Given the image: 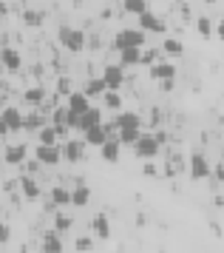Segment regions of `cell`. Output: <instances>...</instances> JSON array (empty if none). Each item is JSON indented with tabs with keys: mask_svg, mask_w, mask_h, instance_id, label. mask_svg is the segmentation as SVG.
<instances>
[{
	"mask_svg": "<svg viewBox=\"0 0 224 253\" xmlns=\"http://www.w3.org/2000/svg\"><path fill=\"white\" fill-rule=\"evenodd\" d=\"M102 100H105V105H108L111 111H119V108H122V97H119V91H113V88H108V91L102 94Z\"/></svg>",
	"mask_w": 224,
	"mask_h": 253,
	"instance_id": "obj_28",
	"label": "cell"
},
{
	"mask_svg": "<svg viewBox=\"0 0 224 253\" xmlns=\"http://www.w3.org/2000/svg\"><path fill=\"white\" fill-rule=\"evenodd\" d=\"M102 80L108 83V88L119 91V85L125 83V66H119V63H108V66L102 69Z\"/></svg>",
	"mask_w": 224,
	"mask_h": 253,
	"instance_id": "obj_5",
	"label": "cell"
},
{
	"mask_svg": "<svg viewBox=\"0 0 224 253\" xmlns=\"http://www.w3.org/2000/svg\"><path fill=\"white\" fill-rule=\"evenodd\" d=\"M57 94H71V83L66 80V77H60V80H57Z\"/></svg>",
	"mask_w": 224,
	"mask_h": 253,
	"instance_id": "obj_37",
	"label": "cell"
},
{
	"mask_svg": "<svg viewBox=\"0 0 224 253\" xmlns=\"http://www.w3.org/2000/svg\"><path fill=\"white\" fill-rule=\"evenodd\" d=\"M159 148H162V142H159L156 134H142V137L134 142V154L139 160H156Z\"/></svg>",
	"mask_w": 224,
	"mask_h": 253,
	"instance_id": "obj_2",
	"label": "cell"
},
{
	"mask_svg": "<svg viewBox=\"0 0 224 253\" xmlns=\"http://www.w3.org/2000/svg\"><path fill=\"white\" fill-rule=\"evenodd\" d=\"M82 91L88 94V97H102V94L108 91V83L102 80V77H91L88 83H85V88Z\"/></svg>",
	"mask_w": 224,
	"mask_h": 253,
	"instance_id": "obj_23",
	"label": "cell"
},
{
	"mask_svg": "<svg viewBox=\"0 0 224 253\" xmlns=\"http://www.w3.org/2000/svg\"><path fill=\"white\" fill-rule=\"evenodd\" d=\"M66 120H68V105L51 111V126H66Z\"/></svg>",
	"mask_w": 224,
	"mask_h": 253,
	"instance_id": "obj_32",
	"label": "cell"
},
{
	"mask_svg": "<svg viewBox=\"0 0 224 253\" xmlns=\"http://www.w3.org/2000/svg\"><path fill=\"white\" fill-rule=\"evenodd\" d=\"M159 57H162L159 48H142V66H153V63H159Z\"/></svg>",
	"mask_w": 224,
	"mask_h": 253,
	"instance_id": "obj_31",
	"label": "cell"
},
{
	"mask_svg": "<svg viewBox=\"0 0 224 253\" xmlns=\"http://www.w3.org/2000/svg\"><path fill=\"white\" fill-rule=\"evenodd\" d=\"M11 128L6 126V120H3V117H0V137H6V134H9Z\"/></svg>",
	"mask_w": 224,
	"mask_h": 253,
	"instance_id": "obj_41",
	"label": "cell"
},
{
	"mask_svg": "<svg viewBox=\"0 0 224 253\" xmlns=\"http://www.w3.org/2000/svg\"><path fill=\"white\" fill-rule=\"evenodd\" d=\"M51 202H54L57 208L71 205V191H68L66 185H57V188H51Z\"/></svg>",
	"mask_w": 224,
	"mask_h": 253,
	"instance_id": "obj_24",
	"label": "cell"
},
{
	"mask_svg": "<svg viewBox=\"0 0 224 253\" xmlns=\"http://www.w3.org/2000/svg\"><path fill=\"white\" fill-rule=\"evenodd\" d=\"M162 51H165V54H173V57H176V54H182V43L170 37V40H165V43H162Z\"/></svg>",
	"mask_w": 224,
	"mask_h": 253,
	"instance_id": "obj_34",
	"label": "cell"
},
{
	"mask_svg": "<svg viewBox=\"0 0 224 253\" xmlns=\"http://www.w3.org/2000/svg\"><path fill=\"white\" fill-rule=\"evenodd\" d=\"M91 199V188L88 185H77L74 191H71V205L74 208H85Z\"/></svg>",
	"mask_w": 224,
	"mask_h": 253,
	"instance_id": "obj_22",
	"label": "cell"
},
{
	"mask_svg": "<svg viewBox=\"0 0 224 253\" xmlns=\"http://www.w3.org/2000/svg\"><path fill=\"white\" fill-rule=\"evenodd\" d=\"M176 77V66L173 63H153L150 66V80H159V83H168V80H173Z\"/></svg>",
	"mask_w": 224,
	"mask_h": 253,
	"instance_id": "obj_9",
	"label": "cell"
},
{
	"mask_svg": "<svg viewBox=\"0 0 224 253\" xmlns=\"http://www.w3.org/2000/svg\"><path fill=\"white\" fill-rule=\"evenodd\" d=\"M82 134H85V142H88V145H94V148H100V145H105V142H108V131H105V126H94V128H88V131H82Z\"/></svg>",
	"mask_w": 224,
	"mask_h": 253,
	"instance_id": "obj_11",
	"label": "cell"
},
{
	"mask_svg": "<svg viewBox=\"0 0 224 253\" xmlns=\"http://www.w3.org/2000/svg\"><path fill=\"white\" fill-rule=\"evenodd\" d=\"M68 228H71V219H68L66 213H57L54 216V230L57 233H63V230H68Z\"/></svg>",
	"mask_w": 224,
	"mask_h": 253,
	"instance_id": "obj_35",
	"label": "cell"
},
{
	"mask_svg": "<svg viewBox=\"0 0 224 253\" xmlns=\"http://www.w3.org/2000/svg\"><path fill=\"white\" fill-rule=\"evenodd\" d=\"M122 9L128 14H136L139 17V14L148 12V0H122Z\"/></svg>",
	"mask_w": 224,
	"mask_h": 253,
	"instance_id": "obj_27",
	"label": "cell"
},
{
	"mask_svg": "<svg viewBox=\"0 0 224 253\" xmlns=\"http://www.w3.org/2000/svg\"><path fill=\"white\" fill-rule=\"evenodd\" d=\"M196 32H199L202 37H210L216 32L213 20H210V17H199V20H196Z\"/></svg>",
	"mask_w": 224,
	"mask_h": 253,
	"instance_id": "obj_29",
	"label": "cell"
},
{
	"mask_svg": "<svg viewBox=\"0 0 224 253\" xmlns=\"http://www.w3.org/2000/svg\"><path fill=\"white\" fill-rule=\"evenodd\" d=\"M37 139H40V145H57V139H60L57 126H43L37 131Z\"/></svg>",
	"mask_w": 224,
	"mask_h": 253,
	"instance_id": "obj_25",
	"label": "cell"
},
{
	"mask_svg": "<svg viewBox=\"0 0 224 253\" xmlns=\"http://www.w3.org/2000/svg\"><path fill=\"white\" fill-rule=\"evenodd\" d=\"M74 248H77V251H79V253H88V251H91V248H94V242H91V239H88V236H79V239H77V242H74Z\"/></svg>",
	"mask_w": 224,
	"mask_h": 253,
	"instance_id": "obj_36",
	"label": "cell"
},
{
	"mask_svg": "<svg viewBox=\"0 0 224 253\" xmlns=\"http://www.w3.org/2000/svg\"><path fill=\"white\" fill-rule=\"evenodd\" d=\"M37 160L40 165H57V162L63 160V148L60 145H37Z\"/></svg>",
	"mask_w": 224,
	"mask_h": 253,
	"instance_id": "obj_6",
	"label": "cell"
},
{
	"mask_svg": "<svg viewBox=\"0 0 224 253\" xmlns=\"http://www.w3.org/2000/svg\"><path fill=\"white\" fill-rule=\"evenodd\" d=\"M40 248H43V253H63V239H60V233H57V230H45Z\"/></svg>",
	"mask_w": 224,
	"mask_h": 253,
	"instance_id": "obj_12",
	"label": "cell"
},
{
	"mask_svg": "<svg viewBox=\"0 0 224 253\" xmlns=\"http://www.w3.org/2000/svg\"><path fill=\"white\" fill-rule=\"evenodd\" d=\"M0 63H3V69H9V71H20V54H17V48L3 46L0 48Z\"/></svg>",
	"mask_w": 224,
	"mask_h": 253,
	"instance_id": "obj_13",
	"label": "cell"
},
{
	"mask_svg": "<svg viewBox=\"0 0 224 253\" xmlns=\"http://www.w3.org/2000/svg\"><path fill=\"white\" fill-rule=\"evenodd\" d=\"M23 97H26V100H29L32 105H40V103L45 100V91L40 88V85H32V88H29V91L23 94Z\"/></svg>",
	"mask_w": 224,
	"mask_h": 253,
	"instance_id": "obj_30",
	"label": "cell"
},
{
	"mask_svg": "<svg viewBox=\"0 0 224 253\" xmlns=\"http://www.w3.org/2000/svg\"><path fill=\"white\" fill-rule=\"evenodd\" d=\"M216 35H219V40L224 43V20H219V23H216Z\"/></svg>",
	"mask_w": 224,
	"mask_h": 253,
	"instance_id": "obj_39",
	"label": "cell"
},
{
	"mask_svg": "<svg viewBox=\"0 0 224 253\" xmlns=\"http://www.w3.org/2000/svg\"><path fill=\"white\" fill-rule=\"evenodd\" d=\"M222 162H224V151H222Z\"/></svg>",
	"mask_w": 224,
	"mask_h": 253,
	"instance_id": "obj_43",
	"label": "cell"
},
{
	"mask_svg": "<svg viewBox=\"0 0 224 253\" xmlns=\"http://www.w3.org/2000/svg\"><path fill=\"white\" fill-rule=\"evenodd\" d=\"M119 66L131 69V66H142V48L134 46V48H122L119 51Z\"/></svg>",
	"mask_w": 224,
	"mask_h": 253,
	"instance_id": "obj_15",
	"label": "cell"
},
{
	"mask_svg": "<svg viewBox=\"0 0 224 253\" xmlns=\"http://www.w3.org/2000/svg\"><path fill=\"white\" fill-rule=\"evenodd\" d=\"M142 137V128H119V142H122V145H131V148H134V142L136 139Z\"/></svg>",
	"mask_w": 224,
	"mask_h": 253,
	"instance_id": "obj_26",
	"label": "cell"
},
{
	"mask_svg": "<svg viewBox=\"0 0 224 253\" xmlns=\"http://www.w3.org/2000/svg\"><path fill=\"white\" fill-rule=\"evenodd\" d=\"M9 239H11V228L6 222H0V245H6Z\"/></svg>",
	"mask_w": 224,
	"mask_h": 253,
	"instance_id": "obj_38",
	"label": "cell"
},
{
	"mask_svg": "<svg viewBox=\"0 0 224 253\" xmlns=\"http://www.w3.org/2000/svg\"><path fill=\"white\" fill-rule=\"evenodd\" d=\"M20 191H23V196L26 199H40V185H37V179H32V176H23L20 179Z\"/></svg>",
	"mask_w": 224,
	"mask_h": 253,
	"instance_id": "obj_21",
	"label": "cell"
},
{
	"mask_svg": "<svg viewBox=\"0 0 224 253\" xmlns=\"http://www.w3.org/2000/svg\"><path fill=\"white\" fill-rule=\"evenodd\" d=\"M94 126H102V111L91 105L85 114H79V131H88V128H94Z\"/></svg>",
	"mask_w": 224,
	"mask_h": 253,
	"instance_id": "obj_16",
	"label": "cell"
},
{
	"mask_svg": "<svg viewBox=\"0 0 224 253\" xmlns=\"http://www.w3.org/2000/svg\"><path fill=\"white\" fill-rule=\"evenodd\" d=\"M26 126H29V128H34V126H40V117H29V120H26Z\"/></svg>",
	"mask_w": 224,
	"mask_h": 253,
	"instance_id": "obj_42",
	"label": "cell"
},
{
	"mask_svg": "<svg viewBox=\"0 0 224 253\" xmlns=\"http://www.w3.org/2000/svg\"><path fill=\"white\" fill-rule=\"evenodd\" d=\"M26 154H29V151H26V145H9V148H6V154H3V160L9 162V165H23V162H26Z\"/></svg>",
	"mask_w": 224,
	"mask_h": 253,
	"instance_id": "obj_19",
	"label": "cell"
},
{
	"mask_svg": "<svg viewBox=\"0 0 224 253\" xmlns=\"http://www.w3.org/2000/svg\"><path fill=\"white\" fill-rule=\"evenodd\" d=\"M57 37H60V43H63V48H68V51H82L85 48V35L79 32V29H71V26H60V32H57Z\"/></svg>",
	"mask_w": 224,
	"mask_h": 253,
	"instance_id": "obj_3",
	"label": "cell"
},
{
	"mask_svg": "<svg viewBox=\"0 0 224 253\" xmlns=\"http://www.w3.org/2000/svg\"><path fill=\"white\" fill-rule=\"evenodd\" d=\"M148 43V32H142V29H119L116 35H113V48L116 51H122V48H145Z\"/></svg>",
	"mask_w": 224,
	"mask_h": 253,
	"instance_id": "obj_1",
	"label": "cell"
},
{
	"mask_svg": "<svg viewBox=\"0 0 224 253\" xmlns=\"http://www.w3.org/2000/svg\"><path fill=\"white\" fill-rule=\"evenodd\" d=\"M66 105L71 108V111H77V114H85L91 108V97L85 91H71L66 97Z\"/></svg>",
	"mask_w": 224,
	"mask_h": 253,
	"instance_id": "obj_8",
	"label": "cell"
},
{
	"mask_svg": "<svg viewBox=\"0 0 224 253\" xmlns=\"http://www.w3.org/2000/svg\"><path fill=\"white\" fill-rule=\"evenodd\" d=\"M119 151H122V142L119 139H108L105 145H100V154H102V160L105 162H119Z\"/></svg>",
	"mask_w": 224,
	"mask_h": 253,
	"instance_id": "obj_17",
	"label": "cell"
},
{
	"mask_svg": "<svg viewBox=\"0 0 224 253\" xmlns=\"http://www.w3.org/2000/svg\"><path fill=\"white\" fill-rule=\"evenodd\" d=\"M210 176V162L204 160V154H190V179H207Z\"/></svg>",
	"mask_w": 224,
	"mask_h": 253,
	"instance_id": "obj_7",
	"label": "cell"
},
{
	"mask_svg": "<svg viewBox=\"0 0 224 253\" xmlns=\"http://www.w3.org/2000/svg\"><path fill=\"white\" fill-rule=\"evenodd\" d=\"M91 228L97 233V239H111V219L105 216V213H97L94 222H91Z\"/></svg>",
	"mask_w": 224,
	"mask_h": 253,
	"instance_id": "obj_18",
	"label": "cell"
},
{
	"mask_svg": "<svg viewBox=\"0 0 224 253\" xmlns=\"http://www.w3.org/2000/svg\"><path fill=\"white\" fill-rule=\"evenodd\" d=\"M0 117L6 120V126H9L11 131H20V128H26V117H23L20 108H14V105L3 108V111H0Z\"/></svg>",
	"mask_w": 224,
	"mask_h": 253,
	"instance_id": "obj_10",
	"label": "cell"
},
{
	"mask_svg": "<svg viewBox=\"0 0 224 253\" xmlns=\"http://www.w3.org/2000/svg\"><path fill=\"white\" fill-rule=\"evenodd\" d=\"M139 29L142 32H165V23H162V17H156L148 9L145 14H139Z\"/></svg>",
	"mask_w": 224,
	"mask_h": 253,
	"instance_id": "obj_14",
	"label": "cell"
},
{
	"mask_svg": "<svg viewBox=\"0 0 224 253\" xmlns=\"http://www.w3.org/2000/svg\"><path fill=\"white\" fill-rule=\"evenodd\" d=\"M145 173H148V176H153V173H156V165H153L150 160L145 162Z\"/></svg>",
	"mask_w": 224,
	"mask_h": 253,
	"instance_id": "obj_40",
	"label": "cell"
},
{
	"mask_svg": "<svg viewBox=\"0 0 224 253\" xmlns=\"http://www.w3.org/2000/svg\"><path fill=\"white\" fill-rule=\"evenodd\" d=\"M23 23H26V26H40V23H43V12H34V9L23 12Z\"/></svg>",
	"mask_w": 224,
	"mask_h": 253,
	"instance_id": "obj_33",
	"label": "cell"
},
{
	"mask_svg": "<svg viewBox=\"0 0 224 253\" xmlns=\"http://www.w3.org/2000/svg\"><path fill=\"white\" fill-rule=\"evenodd\" d=\"M85 139H66L60 148H63V160L66 162H82L85 160Z\"/></svg>",
	"mask_w": 224,
	"mask_h": 253,
	"instance_id": "obj_4",
	"label": "cell"
},
{
	"mask_svg": "<svg viewBox=\"0 0 224 253\" xmlns=\"http://www.w3.org/2000/svg\"><path fill=\"white\" fill-rule=\"evenodd\" d=\"M113 123H116L119 128H142V117L134 114V111H119Z\"/></svg>",
	"mask_w": 224,
	"mask_h": 253,
	"instance_id": "obj_20",
	"label": "cell"
}]
</instances>
